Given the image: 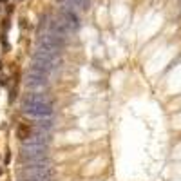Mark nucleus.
<instances>
[{
    "label": "nucleus",
    "mask_w": 181,
    "mask_h": 181,
    "mask_svg": "<svg viewBox=\"0 0 181 181\" xmlns=\"http://www.w3.org/2000/svg\"><path fill=\"white\" fill-rule=\"evenodd\" d=\"M20 179H44V181H53L55 179V169L45 163H33L25 165L24 170L18 172Z\"/></svg>",
    "instance_id": "f257e3e1"
},
{
    "label": "nucleus",
    "mask_w": 181,
    "mask_h": 181,
    "mask_svg": "<svg viewBox=\"0 0 181 181\" xmlns=\"http://www.w3.org/2000/svg\"><path fill=\"white\" fill-rule=\"evenodd\" d=\"M22 161L25 165H33V163H45L47 161V147L45 145H25L22 147Z\"/></svg>",
    "instance_id": "f03ea898"
},
{
    "label": "nucleus",
    "mask_w": 181,
    "mask_h": 181,
    "mask_svg": "<svg viewBox=\"0 0 181 181\" xmlns=\"http://www.w3.org/2000/svg\"><path fill=\"white\" fill-rule=\"evenodd\" d=\"M33 62L38 64L44 71L49 72V71H55L56 67L62 64V60H60V56L55 55V53H49L45 49H36L35 55H33Z\"/></svg>",
    "instance_id": "7ed1b4c3"
},
{
    "label": "nucleus",
    "mask_w": 181,
    "mask_h": 181,
    "mask_svg": "<svg viewBox=\"0 0 181 181\" xmlns=\"http://www.w3.org/2000/svg\"><path fill=\"white\" fill-rule=\"evenodd\" d=\"M64 45H65V40L56 35H44L38 40V49H45L49 53H55V55H58Z\"/></svg>",
    "instance_id": "20e7f679"
},
{
    "label": "nucleus",
    "mask_w": 181,
    "mask_h": 181,
    "mask_svg": "<svg viewBox=\"0 0 181 181\" xmlns=\"http://www.w3.org/2000/svg\"><path fill=\"white\" fill-rule=\"evenodd\" d=\"M22 109L25 114L31 116H38V118H45L53 114V105L51 103H24L22 102Z\"/></svg>",
    "instance_id": "39448f33"
},
{
    "label": "nucleus",
    "mask_w": 181,
    "mask_h": 181,
    "mask_svg": "<svg viewBox=\"0 0 181 181\" xmlns=\"http://www.w3.org/2000/svg\"><path fill=\"white\" fill-rule=\"evenodd\" d=\"M49 29H51V35H56V36H60V38H67V36L72 33V29H71L60 16L55 18V20H51Z\"/></svg>",
    "instance_id": "423d86ee"
},
{
    "label": "nucleus",
    "mask_w": 181,
    "mask_h": 181,
    "mask_svg": "<svg viewBox=\"0 0 181 181\" xmlns=\"http://www.w3.org/2000/svg\"><path fill=\"white\" fill-rule=\"evenodd\" d=\"M58 16L62 18L72 31L80 27V16H78L72 9H69V8H62V9H60V15H58Z\"/></svg>",
    "instance_id": "0eeeda50"
},
{
    "label": "nucleus",
    "mask_w": 181,
    "mask_h": 181,
    "mask_svg": "<svg viewBox=\"0 0 181 181\" xmlns=\"http://www.w3.org/2000/svg\"><path fill=\"white\" fill-rule=\"evenodd\" d=\"M24 103H51V98L45 94H38V92H31V94H25Z\"/></svg>",
    "instance_id": "6e6552de"
},
{
    "label": "nucleus",
    "mask_w": 181,
    "mask_h": 181,
    "mask_svg": "<svg viewBox=\"0 0 181 181\" xmlns=\"http://www.w3.org/2000/svg\"><path fill=\"white\" fill-rule=\"evenodd\" d=\"M29 136H31V127L27 123H18V127H16V138H20L22 141H25Z\"/></svg>",
    "instance_id": "1a4fd4ad"
},
{
    "label": "nucleus",
    "mask_w": 181,
    "mask_h": 181,
    "mask_svg": "<svg viewBox=\"0 0 181 181\" xmlns=\"http://www.w3.org/2000/svg\"><path fill=\"white\" fill-rule=\"evenodd\" d=\"M69 5H74V8H80V9H89V0H64Z\"/></svg>",
    "instance_id": "9d476101"
},
{
    "label": "nucleus",
    "mask_w": 181,
    "mask_h": 181,
    "mask_svg": "<svg viewBox=\"0 0 181 181\" xmlns=\"http://www.w3.org/2000/svg\"><path fill=\"white\" fill-rule=\"evenodd\" d=\"M38 125L42 127V129H51L53 127V120H42V122H38Z\"/></svg>",
    "instance_id": "9b49d317"
},
{
    "label": "nucleus",
    "mask_w": 181,
    "mask_h": 181,
    "mask_svg": "<svg viewBox=\"0 0 181 181\" xmlns=\"http://www.w3.org/2000/svg\"><path fill=\"white\" fill-rule=\"evenodd\" d=\"M0 85H8V78H5V76H2V78H0Z\"/></svg>",
    "instance_id": "f8f14e48"
},
{
    "label": "nucleus",
    "mask_w": 181,
    "mask_h": 181,
    "mask_svg": "<svg viewBox=\"0 0 181 181\" xmlns=\"http://www.w3.org/2000/svg\"><path fill=\"white\" fill-rule=\"evenodd\" d=\"M22 181H44V179H22Z\"/></svg>",
    "instance_id": "ddd939ff"
},
{
    "label": "nucleus",
    "mask_w": 181,
    "mask_h": 181,
    "mask_svg": "<svg viewBox=\"0 0 181 181\" xmlns=\"http://www.w3.org/2000/svg\"><path fill=\"white\" fill-rule=\"evenodd\" d=\"M0 2H8V0H0Z\"/></svg>",
    "instance_id": "4468645a"
},
{
    "label": "nucleus",
    "mask_w": 181,
    "mask_h": 181,
    "mask_svg": "<svg viewBox=\"0 0 181 181\" xmlns=\"http://www.w3.org/2000/svg\"><path fill=\"white\" fill-rule=\"evenodd\" d=\"M0 174H2V167H0Z\"/></svg>",
    "instance_id": "2eb2a0df"
},
{
    "label": "nucleus",
    "mask_w": 181,
    "mask_h": 181,
    "mask_svg": "<svg viewBox=\"0 0 181 181\" xmlns=\"http://www.w3.org/2000/svg\"><path fill=\"white\" fill-rule=\"evenodd\" d=\"M0 69H2V64H0Z\"/></svg>",
    "instance_id": "dca6fc26"
},
{
    "label": "nucleus",
    "mask_w": 181,
    "mask_h": 181,
    "mask_svg": "<svg viewBox=\"0 0 181 181\" xmlns=\"http://www.w3.org/2000/svg\"><path fill=\"white\" fill-rule=\"evenodd\" d=\"M58 2H64V0H58Z\"/></svg>",
    "instance_id": "f3484780"
}]
</instances>
